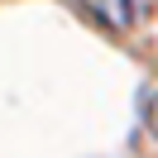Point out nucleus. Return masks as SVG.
Listing matches in <instances>:
<instances>
[{
	"label": "nucleus",
	"mask_w": 158,
	"mask_h": 158,
	"mask_svg": "<svg viewBox=\"0 0 158 158\" xmlns=\"http://www.w3.org/2000/svg\"><path fill=\"white\" fill-rule=\"evenodd\" d=\"M81 10L106 29H134L153 15V0H81Z\"/></svg>",
	"instance_id": "f257e3e1"
},
{
	"label": "nucleus",
	"mask_w": 158,
	"mask_h": 158,
	"mask_svg": "<svg viewBox=\"0 0 158 158\" xmlns=\"http://www.w3.org/2000/svg\"><path fill=\"white\" fill-rule=\"evenodd\" d=\"M144 120H148V129H153V134H158V96L148 101V110H144Z\"/></svg>",
	"instance_id": "f03ea898"
}]
</instances>
